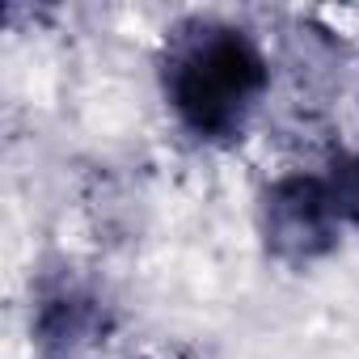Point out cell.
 <instances>
[{
    "mask_svg": "<svg viewBox=\"0 0 359 359\" xmlns=\"http://www.w3.org/2000/svg\"><path fill=\"white\" fill-rule=\"evenodd\" d=\"M93 330H97V309H93V300L72 296V292L47 300V309H43V317H39V334H43L47 346H68V351H72V346L89 342Z\"/></svg>",
    "mask_w": 359,
    "mask_h": 359,
    "instance_id": "3",
    "label": "cell"
},
{
    "mask_svg": "<svg viewBox=\"0 0 359 359\" xmlns=\"http://www.w3.org/2000/svg\"><path fill=\"white\" fill-rule=\"evenodd\" d=\"M338 220L342 212H338L334 187L321 182V177H283L266 191V203H262L266 241L283 258H313L330 250Z\"/></svg>",
    "mask_w": 359,
    "mask_h": 359,
    "instance_id": "2",
    "label": "cell"
},
{
    "mask_svg": "<svg viewBox=\"0 0 359 359\" xmlns=\"http://www.w3.org/2000/svg\"><path fill=\"white\" fill-rule=\"evenodd\" d=\"M266 89V60L250 34L216 22L177 30L165 60V93L173 114L203 140L241 135Z\"/></svg>",
    "mask_w": 359,
    "mask_h": 359,
    "instance_id": "1",
    "label": "cell"
},
{
    "mask_svg": "<svg viewBox=\"0 0 359 359\" xmlns=\"http://www.w3.org/2000/svg\"><path fill=\"white\" fill-rule=\"evenodd\" d=\"M334 199H338V212H342V220H351V224H359V152L334 173Z\"/></svg>",
    "mask_w": 359,
    "mask_h": 359,
    "instance_id": "4",
    "label": "cell"
}]
</instances>
